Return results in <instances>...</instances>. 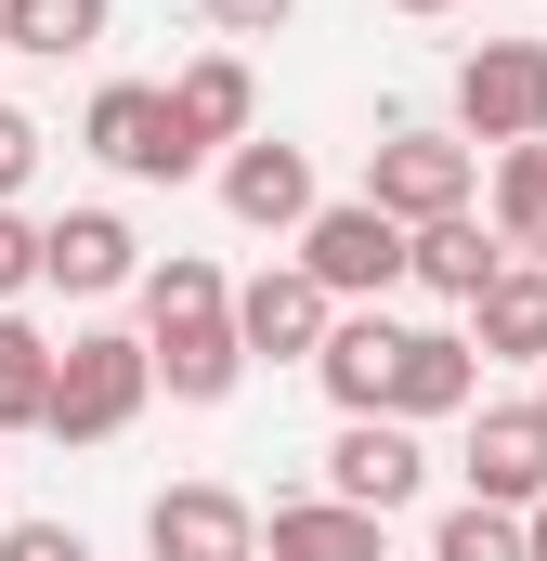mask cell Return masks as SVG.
Here are the masks:
<instances>
[{
	"label": "cell",
	"mask_w": 547,
	"mask_h": 561,
	"mask_svg": "<svg viewBox=\"0 0 547 561\" xmlns=\"http://www.w3.org/2000/svg\"><path fill=\"white\" fill-rule=\"evenodd\" d=\"M143 549L156 561H261V510H248L235 483H170V496L143 510Z\"/></svg>",
	"instance_id": "ba28073f"
},
{
	"label": "cell",
	"mask_w": 547,
	"mask_h": 561,
	"mask_svg": "<svg viewBox=\"0 0 547 561\" xmlns=\"http://www.w3.org/2000/svg\"><path fill=\"white\" fill-rule=\"evenodd\" d=\"M456 131L469 144H547V53L535 39H482L469 66H456Z\"/></svg>",
	"instance_id": "5b68a950"
},
{
	"label": "cell",
	"mask_w": 547,
	"mask_h": 561,
	"mask_svg": "<svg viewBox=\"0 0 547 561\" xmlns=\"http://www.w3.org/2000/svg\"><path fill=\"white\" fill-rule=\"evenodd\" d=\"M53 275V222H26V209H0V313L26 300V287Z\"/></svg>",
	"instance_id": "603a6c76"
},
{
	"label": "cell",
	"mask_w": 547,
	"mask_h": 561,
	"mask_svg": "<svg viewBox=\"0 0 547 561\" xmlns=\"http://www.w3.org/2000/svg\"><path fill=\"white\" fill-rule=\"evenodd\" d=\"M522 523H535V561H547V510H522Z\"/></svg>",
	"instance_id": "83f0119b"
},
{
	"label": "cell",
	"mask_w": 547,
	"mask_h": 561,
	"mask_svg": "<svg viewBox=\"0 0 547 561\" xmlns=\"http://www.w3.org/2000/svg\"><path fill=\"white\" fill-rule=\"evenodd\" d=\"M156 405V353L131 327H79L66 340V379H53V444H118Z\"/></svg>",
	"instance_id": "7a4b0ae2"
},
{
	"label": "cell",
	"mask_w": 547,
	"mask_h": 561,
	"mask_svg": "<svg viewBox=\"0 0 547 561\" xmlns=\"http://www.w3.org/2000/svg\"><path fill=\"white\" fill-rule=\"evenodd\" d=\"M405 275L430 287V300H456V313H469L482 287L509 275V236H496V222H469V209H456V222H417V262H405Z\"/></svg>",
	"instance_id": "ac0fdd59"
},
{
	"label": "cell",
	"mask_w": 547,
	"mask_h": 561,
	"mask_svg": "<svg viewBox=\"0 0 547 561\" xmlns=\"http://www.w3.org/2000/svg\"><path fill=\"white\" fill-rule=\"evenodd\" d=\"M0 53H13V26H0Z\"/></svg>",
	"instance_id": "f1b7e54d"
},
{
	"label": "cell",
	"mask_w": 547,
	"mask_h": 561,
	"mask_svg": "<svg viewBox=\"0 0 547 561\" xmlns=\"http://www.w3.org/2000/svg\"><path fill=\"white\" fill-rule=\"evenodd\" d=\"M53 379H66V340L0 313V431H53Z\"/></svg>",
	"instance_id": "d6986e66"
},
{
	"label": "cell",
	"mask_w": 547,
	"mask_h": 561,
	"mask_svg": "<svg viewBox=\"0 0 547 561\" xmlns=\"http://www.w3.org/2000/svg\"><path fill=\"white\" fill-rule=\"evenodd\" d=\"M0 26H13V53L66 66V53H92V39L118 26V0H0Z\"/></svg>",
	"instance_id": "ffe728a7"
},
{
	"label": "cell",
	"mask_w": 547,
	"mask_h": 561,
	"mask_svg": "<svg viewBox=\"0 0 547 561\" xmlns=\"http://www.w3.org/2000/svg\"><path fill=\"white\" fill-rule=\"evenodd\" d=\"M79 144H92L118 183H183V170H209V157L183 144V118H170V92H156V79H105V92H92V118H79Z\"/></svg>",
	"instance_id": "277c9868"
},
{
	"label": "cell",
	"mask_w": 547,
	"mask_h": 561,
	"mask_svg": "<svg viewBox=\"0 0 547 561\" xmlns=\"http://www.w3.org/2000/svg\"><path fill=\"white\" fill-rule=\"evenodd\" d=\"M26 170H39V118H26V105H0V209H13V183H26Z\"/></svg>",
	"instance_id": "cb8c5ba5"
},
{
	"label": "cell",
	"mask_w": 547,
	"mask_h": 561,
	"mask_svg": "<svg viewBox=\"0 0 547 561\" xmlns=\"http://www.w3.org/2000/svg\"><path fill=\"white\" fill-rule=\"evenodd\" d=\"M365 196L392 209V222H456L469 209V131H392L379 157H365Z\"/></svg>",
	"instance_id": "52a82bcc"
},
{
	"label": "cell",
	"mask_w": 547,
	"mask_h": 561,
	"mask_svg": "<svg viewBox=\"0 0 547 561\" xmlns=\"http://www.w3.org/2000/svg\"><path fill=\"white\" fill-rule=\"evenodd\" d=\"M392 366H405V327L392 313H339L326 353H313V379L339 392V419H392Z\"/></svg>",
	"instance_id": "7c38bea8"
},
{
	"label": "cell",
	"mask_w": 547,
	"mask_h": 561,
	"mask_svg": "<svg viewBox=\"0 0 547 561\" xmlns=\"http://www.w3.org/2000/svg\"><path fill=\"white\" fill-rule=\"evenodd\" d=\"M222 209H235V222H248V236H300V222H313V209H326V196H313V157H300V144H235V157H222Z\"/></svg>",
	"instance_id": "8fae6325"
},
{
	"label": "cell",
	"mask_w": 547,
	"mask_h": 561,
	"mask_svg": "<svg viewBox=\"0 0 547 561\" xmlns=\"http://www.w3.org/2000/svg\"><path fill=\"white\" fill-rule=\"evenodd\" d=\"M482 405V353L456 327H405V366H392V419H469Z\"/></svg>",
	"instance_id": "5bb4252c"
},
{
	"label": "cell",
	"mask_w": 547,
	"mask_h": 561,
	"mask_svg": "<svg viewBox=\"0 0 547 561\" xmlns=\"http://www.w3.org/2000/svg\"><path fill=\"white\" fill-rule=\"evenodd\" d=\"M170 118H183L196 157H235V144L261 131V92H248V66H235V53H196V66L170 79Z\"/></svg>",
	"instance_id": "4fadbf2b"
},
{
	"label": "cell",
	"mask_w": 547,
	"mask_h": 561,
	"mask_svg": "<svg viewBox=\"0 0 547 561\" xmlns=\"http://www.w3.org/2000/svg\"><path fill=\"white\" fill-rule=\"evenodd\" d=\"M456 470H469L482 510H547V405H482Z\"/></svg>",
	"instance_id": "30bf717a"
},
{
	"label": "cell",
	"mask_w": 547,
	"mask_h": 561,
	"mask_svg": "<svg viewBox=\"0 0 547 561\" xmlns=\"http://www.w3.org/2000/svg\"><path fill=\"white\" fill-rule=\"evenodd\" d=\"M143 353H156V392H170V405H222V392L248 379L235 275H222V262H196V249H170V262L143 275Z\"/></svg>",
	"instance_id": "6da1fadb"
},
{
	"label": "cell",
	"mask_w": 547,
	"mask_h": 561,
	"mask_svg": "<svg viewBox=\"0 0 547 561\" xmlns=\"http://www.w3.org/2000/svg\"><path fill=\"white\" fill-rule=\"evenodd\" d=\"M300 262L339 287V300H392V287H405V262H417V236L379 209V196H326V209L300 222Z\"/></svg>",
	"instance_id": "3957f363"
},
{
	"label": "cell",
	"mask_w": 547,
	"mask_h": 561,
	"mask_svg": "<svg viewBox=\"0 0 547 561\" xmlns=\"http://www.w3.org/2000/svg\"><path fill=\"white\" fill-rule=\"evenodd\" d=\"M496 236H509V262H547V144L496 157Z\"/></svg>",
	"instance_id": "44dd1931"
},
{
	"label": "cell",
	"mask_w": 547,
	"mask_h": 561,
	"mask_svg": "<svg viewBox=\"0 0 547 561\" xmlns=\"http://www.w3.org/2000/svg\"><path fill=\"white\" fill-rule=\"evenodd\" d=\"M417 483H430V457H417V419H339V444H326V496H352V510H405Z\"/></svg>",
	"instance_id": "9c48e42d"
},
{
	"label": "cell",
	"mask_w": 547,
	"mask_h": 561,
	"mask_svg": "<svg viewBox=\"0 0 547 561\" xmlns=\"http://www.w3.org/2000/svg\"><path fill=\"white\" fill-rule=\"evenodd\" d=\"M469 353L482 366H547V262H509L469 300Z\"/></svg>",
	"instance_id": "e0dca14e"
},
{
	"label": "cell",
	"mask_w": 547,
	"mask_h": 561,
	"mask_svg": "<svg viewBox=\"0 0 547 561\" xmlns=\"http://www.w3.org/2000/svg\"><path fill=\"white\" fill-rule=\"evenodd\" d=\"M235 327H248V366H313L326 327H339V287L313 275V262H261V275L235 287Z\"/></svg>",
	"instance_id": "8992f818"
},
{
	"label": "cell",
	"mask_w": 547,
	"mask_h": 561,
	"mask_svg": "<svg viewBox=\"0 0 547 561\" xmlns=\"http://www.w3.org/2000/svg\"><path fill=\"white\" fill-rule=\"evenodd\" d=\"M39 287H66V300L143 287V236L118 222V209H66V222H53V275H39Z\"/></svg>",
	"instance_id": "9a60e30c"
},
{
	"label": "cell",
	"mask_w": 547,
	"mask_h": 561,
	"mask_svg": "<svg viewBox=\"0 0 547 561\" xmlns=\"http://www.w3.org/2000/svg\"><path fill=\"white\" fill-rule=\"evenodd\" d=\"M392 13H456V0H392Z\"/></svg>",
	"instance_id": "4316f807"
},
{
	"label": "cell",
	"mask_w": 547,
	"mask_h": 561,
	"mask_svg": "<svg viewBox=\"0 0 547 561\" xmlns=\"http://www.w3.org/2000/svg\"><path fill=\"white\" fill-rule=\"evenodd\" d=\"M274 561H392V536H379V510H352V496H287L261 523Z\"/></svg>",
	"instance_id": "2e32d148"
},
{
	"label": "cell",
	"mask_w": 547,
	"mask_h": 561,
	"mask_svg": "<svg viewBox=\"0 0 547 561\" xmlns=\"http://www.w3.org/2000/svg\"><path fill=\"white\" fill-rule=\"evenodd\" d=\"M430 561H535V523H522V510L456 496V510H443V536H430Z\"/></svg>",
	"instance_id": "7402d4cb"
},
{
	"label": "cell",
	"mask_w": 547,
	"mask_h": 561,
	"mask_svg": "<svg viewBox=\"0 0 547 561\" xmlns=\"http://www.w3.org/2000/svg\"><path fill=\"white\" fill-rule=\"evenodd\" d=\"M196 13H209V26H222V39H274V26H287V13H300V0H196Z\"/></svg>",
	"instance_id": "d4e9b609"
},
{
	"label": "cell",
	"mask_w": 547,
	"mask_h": 561,
	"mask_svg": "<svg viewBox=\"0 0 547 561\" xmlns=\"http://www.w3.org/2000/svg\"><path fill=\"white\" fill-rule=\"evenodd\" d=\"M535 405H547V392H535Z\"/></svg>",
	"instance_id": "f546056e"
},
{
	"label": "cell",
	"mask_w": 547,
	"mask_h": 561,
	"mask_svg": "<svg viewBox=\"0 0 547 561\" xmlns=\"http://www.w3.org/2000/svg\"><path fill=\"white\" fill-rule=\"evenodd\" d=\"M0 561H92L66 523H0Z\"/></svg>",
	"instance_id": "484cf974"
}]
</instances>
